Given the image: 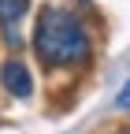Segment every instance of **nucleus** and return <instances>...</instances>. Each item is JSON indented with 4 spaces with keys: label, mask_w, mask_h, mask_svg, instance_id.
<instances>
[{
    "label": "nucleus",
    "mask_w": 130,
    "mask_h": 134,
    "mask_svg": "<svg viewBox=\"0 0 130 134\" xmlns=\"http://www.w3.org/2000/svg\"><path fill=\"white\" fill-rule=\"evenodd\" d=\"M115 104H119V108H130V78L123 82V90H119V97H115Z\"/></svg>",
    "instance_id": "20e7f679"
},
{
    "label": "nucleus",
    "mask_w": 130,
    "mask_h": 134,
    "mask_svg": "<svg viewBox=\"0 0 130 134\" xmlns=\"http://www.w3.org/2000/svg\"><path fill=\"white\" fill-rule=\"evenodd\" d=\"M0 86H4L11 97H34V75H30V67L19 60V56H8L4 63H0Z\"/></svg>",
    "instance_id": "f03ea898"
},
{
    "label": "nucleus",
    "mask_w": 130,
    "mask_h": 134,
    "mask_svg": "<svg viewBox=\"0 0 130 134\" xmlns=\"http://www.w3.org/2000/svg\"><path fill=\"white\" fill-rule=\"evenodd\" d=\"M26 11H30V0H0V30H4L8 41L15 37V30L26 19Z\"/></svg>",
    "instance_id": "7ed1b4c3"
},
{
    "label": "nucleus",
    "mask_w": 130,
    "mask_h": 134,
    "mask_svg": "<svg viewBox=\"0 0 130 134\" xmlns=\"http://www.w3.org/2000/svg\"><path fill=\"white\" fill-rule=\"evenodd\" d=\"M119 134H130V130H119Z\"/></svg>",
    "instance_id": "423d86ee"
},
{
    "label": "nucleus",
    "mask_w": 130,
    "mask_h": 134,
    "mask_svg": "<svg viewBox=\"0 0 130 134\" xmlns=\"http://www.w3.org/2000/svg\"><path fill=\"white\" fill-rule=\"evenodd\" d=\"M34 56L48 71H71L93 60V37L82 15L67 4H45L34 23Z\"/></svg>",
    "instance_id": "f257e3e1"
},
{
    "label": "nucleus",
    "mask_w": 130,
    "mask_h": 134,
    "mask_svg": "<svg viewBox=\"0 0 130 134\" xmlns=\"http://www.w3.org/2000/svg\"><path fill=\"white\" fill-rule=\"evenodd\" d=\"M78 4H82V8H89V0H78Z\"/></svg>",
    "instance_id": "39448f33"
}]
</instances>
